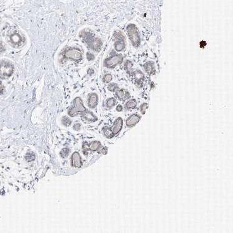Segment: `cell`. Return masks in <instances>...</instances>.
<instances>
[{
  "mask_svg": "<svg viewBox=\"0 0 233 233\" xmlns=\"http://www.w3.org/2000/svg\"><path fill=\"white\" fill-rule=\"evenodd\" d=\"M10 39H11V43L15 45L20 44L23 42L22 37L19 34H17V33L12 34L10 37Z\"/></svg>",
  "mask_w": 233,
  "mask_h": 233,
  "instance_id": "cell-16",
  "label": "cell"
},
{
  "mask_svg": "<svg viewBox=\"0 0 233 233\" xmlns=\"http://www.w3.org/2000/svg\"><path fill=\"white\" fill-rule=\"evenodd\" d=\"M123 106H122L121 105H119L117 106V107H116V110H117L118 111L121 112V111H123Z\"/></svg>",
  "mask_w": 233,
  "mask_h": 233,
  "instance_id": "cell-31",
  "label": "cell"
},
{
  "mask_svg": "<svg viewBox=\"0 0 233 233\" xmlns=\"http://www.w3.org/2000/svg\"><path fill=\"white\" fill-rule=\"evenodd\" d=\"M72 164L75 168H80L82 166V161L78 152H75L72 155Z\"/></svg>",
  "mask_w": 233,
  "mask_h": 233,
  "instance_id": "cell-11",
  "label": "cell"
},
{
  "mask_svg": "<svg viewBox=\"0 0 233 233\" xmlns=\"http://www.w3.org/2000/svg\"><path fill=\"white\" fill-rule=\"evenodd\" d=\"M98 103V96L96 93H93L89 95L88 98V106L89 108H95Z\"/></svg>",
  "mask_w": 233,
  "mask_h": 233,
  "instance_id": "cell-10",
  "label": "cell"
},
{
  "mask_svg": "<svg viewBox=\"0 0 233 233\" xmlns=\"http://www.w3.org/2000/svg\"><path fill=\"white\" fill-rule=\"evenodd\" d=\"M93 73H94V70H93L92 69H88V75H91L93 74Z\"/></svg>",
  "mask_w": 233,
  "mask_h": 233,
  "instance_id": "cell-34",
  "label": "cell"
},
{
  "mask_svg": "<svg viewBox=\"0 0 233 233\" xmlns=\"http://www.w3.org/2000/svg\"><path fill=\"white\" fill-rule=\"evenodd\" d=\"M134 79H135L136 82L138 84H139V83H142V81L144 80L145 76H144V74L141 71H140L139 70H137L134 73Z\"/></svg>",
  "mask_w": 233,
  "mask_h": 233,
  "instance_id": "cell-15",
  "label": "cell"
},
{
  "mask_svg": "<svg viewBox=\"0 0 233 233\" xmlns=\"http://www.w3.org/2000/svg\"><path fill=\"white\" fill-rule=\"evenodd\" d=\"M137 101L135 99H131L126 103L124 108L126 110H129L134 109L137 106Z\"/></svg>",
  "mask_w": 233,
  "mask_h": 233,
  "instance_id": "cell-17",
  "label": "cell"
},
{
  "mask_svg": "<svg viewBox=\"0 0 233 233\" xmlns=\"http://www.w3.org/2000/svg\"><path fill=\"white\" fill-rule=\"evenodd\" d=\"M123 61V57L118 54H113L110 57L105 59L104 65L108 69H113Z\"/></svg>",
  "mask_w": 233,
  "mask_h": 233,
  "instance_id": "cell-5",
  "label": "cell"
},
{
  "mask_svg": "<svg viewBox=\"0 0 233 233\" xmlns=\"http://www.w3.org/2000/svg\"><path fill=\"white\" fill-rule=\"evenodd\" d=\"M80 37L87 44L89 49L95 52H99L101 50L103 46L102 41L99 38H95L92 32L88 30H83L80 32Z\"/></svg>",
  "mask_w": 233,
  "mask_h": 233,
  "instance_id": "cell-1",
  "label": "cell"
},
{
  "mask_svg": "<svg viewBox=\"0 0 233 233\" xmlns=\"http://www.w3.org/2000/svg\"><path fill=\"white\" fill-rule=\"evenodd\" d=\"M103 133H104L105 136L106 137H108V138H112L113 137V135L111 128L108 127V126H105L103 128Z\"/></svg>",
  "mask_w": 233,
  "mask_h": 233,
  "instance_id": "cell-19",
  "label": "cell"
},
{
  "mask_svg": "<svg viewBox=\"0 0 233 233\" xmlns=\"http://www.w3.org/2000/svg\"><path fill=\"white\" fill-rule=\"evenodd\" d=\"M114 49L116 52H121L125 48L124 40H117L114 43Z\"/></svg>",
  "mask_w": 233,
  "mask_h": 233,
  "instance_id": "cell-14",
  "label": "cell"
},
{
  "mask_svg": "<svg viewBox=\"0 0 233 233\" xmlns=\"http://www.w3.org/2000/svg\"><path fill=\"white\" fill-rule=\"evenodd\" d=\"M141 119V116L137 114H132L126 120V124L128 128H132L137 124Z\"/></svg>",
  "mask_w": 233,
  "mask_h": 233,
  "instance_id": "cell-8",
  "label": "cell"
},
{
  "mask_svg": "<svg viewBox=\"0 0 233 233\" xmlns=\"http://www.w3.org/2000/svg\"><path fill=\"white\" fill-rule=\"evenodd\" d=\"M116 95L118 98L122 101H125L130 98L129 93L124 89H120L116 92Z\"/></svg>",
  "mask_w": 233,
  "mask_h": 233,
  "instance_id": "cell-12",
  "label": "cell"
},
{
  "mask_svg": "<svg viewBox=\"0 0 233 233\" xmlns=\"http://www.w3.org/2000/svg\"><path fill=\"white\" fill-rule=\"evenodd\" d=\"M100 152L103 155H106L108 153V148L107 147H103L102 149H101Z\"/></svg>",
  "mask_w": 233,
  "mask_h": 233,
  "instance_id": "cell-29",
  "label": "cell"
},
{
  "mask_svg": "<svg viewBox=\"0 0 233 233\" xmlns=\"http://www.w3.org/2000/svg\"><path fill=\"white\" fill-rule=\"evenodd\" d=\"M113 80V77L111 74H106L103 77V82L105 83H110Z\"/></svg>",
  "mask_w": 233,
  "mask_h": 233,
  "instance_id": "cell-25",
  "label": "cell"
},
{
  "mask_svg": "<svg viewBox=\"0 0 233 233\" xmlns=\"http://www.w3.org/2000/svg\"><path fill=\"white\" fill-rule=\"evenodd\" d=\"M132 67V63L129 60H127L124 65L125 69L127 70H129V69H131Z\"/></svg>",
  "mask_w": 233,
  "mask_h": 233,
  "instance_id": "cell-27",
  "label": "cell"
},
{
  "mask_svg": "<svg viewBox=\"0 0 233 233\" xmlns=\"http://www.w3.org/2000/svg\"><path fill=\"white\" fill-rule=\"evenodd\" d=\"M82 119L87 122H95L98 120L97 117L91 111L86 110L81 114Z\"/></svg>",
  "mask_w": 233,
  "mask_h": 233,
  "instance_id": "cell-9",
  "label": "cell"
},
{
  "mask_svg": "<svg viewBox=\"0 0 233 233\" xmlns=\"http://www.w3.org/2000/svg\"><path fill=\"white\" fill-rule=\"evenodd\" d=\"M108 89L110 91V92H116L117 90H119V87L118 86V85L116 83H110L108 86Z\"/></svg>",
  "mask_w": 233,
  "mask_h": 233,
  "instance_id": "cell-21",
  "label": "cell"
},
{
  "mask_svg": "<svg viewBox=\"0 0 233 233\" xmlns=\"http://www.w3.org/2000/svg\"><path fill=\"white\" fill-rule=\"evenodd\" d=\"M63 59H70L75 62H80L82 59V52L77 47H70L65 49L62 53Z\"/></svg>",
  "mask_w": 233,
  "mask_h": 233,
  "instance_id": "cell-3",
  "label": "cell"
},
{
  "mask_svg": "<svg viewBox=\"0 0 233 233\" xmlns=\"http://www.w3.org/2000/svg\"><path fill=\"white\" fill-rule=\"evenodd\" d=\"M144 68L145 71L149 75L154 74L155 72V67L154 62H148L144 65Z\"/></svg>",
  "mask_w": 233,
  "mask_h": 233,
  "instance_id": "cell-13",
  "label": "cell"
},
{
  "mask_svg": "<svg viewBox=\"0 0 233 233\" xmlns=\"http://www.w3.org/2000/svg\"><path fill=\"white\" fill-rule=\"evenodd\" d=\"M4 50H5V49H4L3 44L1 43H0V54L2 53L4 51Z\"/></svg>",
  "mask_w": 233,
  "mask_h": 233,
  "instance_id": "cell-32",
  "label": "cell"
},
{
  "mask_svg": "<svg viewBox=\"0 0 233 233\" xmlns=\"http://www.w3.org/2000/svg\"><path fill=\"white\" fill-rule=\"evenodd\" d=\"M127 34L133 46L138 47L141 44V38L137 28L133 24H130L127 27Z\"/></svg>",
  "mask_w": 233,
  "mask_h": 233,
  "instance_id": "cell-2",
  "label": "cell"
},
{
  "mask_svg": "<svg viewBox=\"0 0 233 233\" xmlns=\"http://www.w3.org/2000/svg\"><path fill=\"white\" fill-rule=\"evenodd\" d=\"M3 89H4V87H3V86L1 81H0V93H2L3 92Z\"/></svg>",
  "mask_w": 233,
  "mask_h": 233,
  "instance_id": "cell-33",
  "label": "cell"
},
{
  "mask_svg": "<svg viewBox=\"0 0 233 233\" xmlns=\"http://www.w3.org/2000/svg\"><path fill=\"white\" fill-rule=\"evenodd\" d=\"M116 100L114 98H110L107 100L106 103V106L108 108H111L113 106H114L116 104Z\"/></svg>",
  "mask_w": 233,
  "mask_h": 233,
  "instance_id": "cell-20",
  "label": "cell"
},
{
  "mask_svg": "<svg viewBox=\"0 0 233 233\" xmlns=\"http://www.w3.org/2000/svg\"><path fill=\"white\" fill-rule=\"evenodd\" d=\"M70 153V150L67 148H64L60 152V155L62 158H66L69 156Z\"/></svg>",
  "mask_w": 233,
  "mask_h": 233,
  "instance_id": "cell-22",
  "label": "cell"
},
{
  "mask_svg": "<svg viewBox=\"0 0 233 233\" xmlns=\"http://www.w3.org/2000/svg\"><path fill=\"white\" fill-rule=\"evenodd\" d=\"M123 126V120L121 118H118L114 121L113 126L111 128L113 136L118 134L122 129Z\"/></svg>",
  "mask_w": 233,
  "mask_h": 233,
  "instance_id": "cell-7",
  "label": "cell"
},
{
  "mask_svg": "<svg viewBox=\"0 0 233 233\" xmlns=\"http://www.w3.org/2000/svg\"><path fill=\"white\" fill-rule=\"evenodd\" d=\"M101 147V143L99 141H93L89 145H88V147L90 150L92 151H96L98 150Z\"/></svg>",
  "mask_w": 233,
  "mask_h": 233,
  "instance_id": "cell-18",
  "label": "cell"
},
{
  "mask_svg": "<svg viewBox=\"0 0 233 233\" xmlns=\"http://www.w3.org/2000/svg\"><path fill=\"white\" fill-rule=\"evenodd\" d=\"M87 59L89 61H91V60H93L95 59V56L92 54H91L90 52H88L87 54Z\"/></svg>",
  "mask_w": 233,
  "mask_h": 233,
  "instance_id": "cell-28",
  "label": "cell"
},
{
  "mask_svg": "<svg viewBox=\"0 0 233 233\" xmlns=\"http://www.w3.org/2000/svg\"><path fill=\"white\" fill-rule=\"evenodd\" d=\"M80 127H81V125H80V124H79V123H77V124H75L74 126V129H75V130H80Z\"/></svg>",
  "mask_w": 233,
  "mask_h": 233,
  "instance_id": "cell-30",
  "label": "cell"
},
{
  "mask_svg": "<svg viewBox=\"0 0 233 233\" xmlns=\"http://www.w3.org/2000/svg\"><path fill=\"white\" fill-rule=\"evenodd\" d=\"M13 65L8 62H3L0 63V77H10L13 73Z\"/></svg>",
  "mask_w": 233,
  "mask_h": 233,
  "instance_id": "cell-6",
  "label": "cell"
},
{
  "mask_svg": "<svg viewBox=\"0 0 233 233\" xmlns=\"http://www.w3.org/2000/svg\"><path fill=\"white\" fill-rule=\"evenodd\" d=\"M147 107H148V104L146 103H142V104L140 106V107H139V110H140L141 113L142 114H145L146 111Z\"/></svg>",
  "mask_w": 233,
  "mask_h": 233,
  "instance_id": "cell-24",
  "label": "cell"
},
{
  "mask_svg": "<svg viewBox=\"0 0 233 233\" xmlns=\"http://www.w3.org/2000/svg\"><path fill=\"white\" fill-rule=\"evenodd\" d=\"M62 124L65 126H69L72 124V121L67 116H64L62 119Z\"/></svg>",
  "mask_w": 233,
  "mask_h": 233,
  "instance_id": "cell-23",
  "label": "cell"
},
{
  "mask_svg": "<svg viewBox=\"0 0 233 233\" xmlns=\"http://www.w3.org/2000/svg\"><path fill=\"white\" fill-rule=\"evenodd\" d=\"M87 110L84 106L83 101L80 97H77L73 101V106L69 109L68 114L71 117H74L80 113H82Z\"/></svg>",
  "mask_w": 233,
  "mask_h": 233,
  "instance_id": "cell-4",
  "label": "cell"
},
{
  "mask_svg": "<svg viewBox=\"0 0 233 233\" xmlns=\"http://www.w3.org/2000/svg\"><path fill=\"white\" fill-rule=\"evenodd\" d=\"M25 159H26V160L28 162H31V161H33V160H34L35 156H34V154H33V153H28V154H26Z\"/></svg>",
  "mask_w": 233,
  "mask_h": 233,
  "instance_id": "cell-26",
  "label": "cell"
}]
</instances>
